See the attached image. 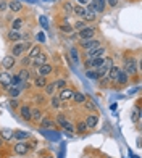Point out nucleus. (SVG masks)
<instances>
[{"mask_svg": "<svg viewBox=\"0 0 142 158\" xmlns=\"http://www.w3.org/2000/svg\"><path fill=\"white\" fill-rule=\"evenodd\" d=\"M137 69H139V63H136V60H134V58H127L124 61L123 71H124L127 76H136L137 74Z\"/></svg>", "mask_w": 142, "mask_h": 158, "instance_id": "nucleus-1", "label": "nucleus"}, {"mask_svg": "<svg viewBox=\"0 0 142 158\" xmlns=\"http://www.w3.org/2000/svg\"><path fill=\"white\" fill-rule=\"evenodd\" d=\"M29 143H27V140H18L15 143V147H13V150H15V153L23 156V155H27V152H29Z\"/></svg>", "mask_w": 142, "mask_h": 158, "instance_id": "nucleus-2", "label": "nucleus"}, {"mask_svg": "<svg viewBox=\"0 0 142 158\" xmlns=\"http://www.w3.org/2000/svg\"><path fill=\"white\" fill-rule=\"evenodd\" d=\"M29 47H31V44H21V42H16V44H13V47H11V53H13L11 56H15V58L16 56H21Z\"/></svg>", "mask_w": 142, "mask_h": 158, "instance_id": "nucleus-3", "label": "nucleus"}, {"mask_svg": "<svg viewBox=\"0 0 142 158\" xmlns=\"http://www.w3.org/2000/svg\"><path fill=\"white\" fill-rule=\"evenodd\" d=\"M79 47L84 48V50H92V48H97L100 47V40L98 39H86V40H81L79 42Z\"/></svg>", "mask_w": 142, "mask_h": 158, "instance_id": "nucleus-4", "label": "nucleus"}, {"mask_svg": "<svg viewBox=\"0 0 142 158\" xmlns=\"http://www.w3.org/2000/svg\"><path fill=\"white\" fill-rule=\"evenodd\" d=\"M73 92H74L73 87H63V89L58 90V98L61 100L63 103H65V102H69L71 97H73Z\"/></svg>", "mask_w": 142, "mask_h": 158, "instance_id": "nucleus-5", "label": "nucleus"}, {"mask_svg": "<svg viewBox=\"0 0 142 158\" xmlns=\"http://www.w3.org/2000/svg\"><path fill=\"white\" fill-rule=\"evenodd\" d=\"M106 53V48L105 47H97V48H92V50H87V58L89 60H94V58H98V56H105Z\"/></svg>", "mask_w": 142, "mask_h": 158, "instance_id": "nucleus-6", "label": "nucleus"}, {"mask_svg": "<svg viewBox=\"0 0 142 158\" xmlns=\"http://www.w3.org/2000/svg\"><path fill=\"white\" fill-rule=\"evenodd\" d=\"M84 123H86L87 129H94L98 123V114L97 113H89L86 116V119H84Z\"/></svg>", "mask_w": 142, "mask_h": 158, "instance_id": "nucleus-7", "label": "nucleus"}, {"mask_svg": "<svg viewBox=\"0 0 142 158\" xmlns=\"http://www.w3.org/2000/svg\"><path fill=\"white\" fill-rule=\"evenodd\" d=\"M79 34V39L81 40H86V39H94V35H95V27H84V29L81 32H77Z\"/></svg>", "mask_w": 142, "mask_h": 158, "instance_id": "nucleus-8", "label": "nucleus"}, {"mask_svg": "<svg viewBox=\"0 0 142 158\" xmlns=\"http://www.w3.org/2000/svg\"><path fill=\"white\" fill-rule=\"evenodd\" d=\"M53 71V66L50 63H45V64H40V66H37V76H48Z\"/></svg>", "mask_w": 142, "mask_h": 158, "instance_id": "nucleus-9", "label": "nucleus"}, {"mask_svg": "<svg viewBox=\"0 0 142 158\" xmlns=\"http://www.w3.org/2000/svg\"><path fill=\"white\" fill-rule=\"evenodd\" d=\"M6 39H8L10 42H13V44H16V42H19L21 39H23V34H21L19 31L10 29V31H8V34H6Z\"/></svg>", "mask_w": 142, "mask_h": 158, "instance_id": "nucleus-10", "label": "nucleus"}, {"mask_svg": "<svg viewBox=\"0 0 142 158\" xmlns=\"http://www.w3.org/2000/svg\"><path fill=\"white\" fill-rule=\"evenodd\" d=\"M113 82H115L116 85H124V84H127V82H129V76H127V74L124 73L123 69H119V73H118L116 79H115Z\"/></svg>", "mask_w": 142, "mask_h": 158, "instance_id": "nucleus-11", "label": "nucleus"}, {"mask_svg": "<svg viewBox=\"0 0 142 158\" xmlns=\"http://www.w3.org/2000/svg\"><path fill=\"white\" fill-rule=\"evenodd\" d=\"M19 116L24 121H31V106L29 105H21L19 106Z\"/></svg>", "mask_w": 142, "mask_h": 158, "instance_id": "nucleus-12", "label": "nucleus"}, {"mask_svg": "<svg viewBox=\"0 0 142 158\" xmlns=\"http://www.w3.org/2000/svg\"><path fill=\"white\" fill-rule=\"evenodd\" d=\"M11 84V74L8 71H3V73H0V85H3V87H8Z\"/></svg>", "mask_w": 142, "mask_h": 158, "instance_id": "nucleus-13", "label": "nucleus"}, {"mask_svg": "<svg viewBox=\"0 0 142 158\" xmlns=\"http://www.w3.org/2000/svg\"><path fill=\"white\" fill-rule=\"evenodd\" d=\"M32 63H34L36 68L40 66V64H45V63H47V55H45L44 52H40L39 55H36L34 58H32Z\"/></svg>", "mask_w": 142, "mask_h": 158, "instance_id": "nucleus-14", "label": "nucleus"}, {"mask_svg": "<svg viewBox=\"0 0 142 158\" xmlns=\"http://www.w3.org/2000/svg\"><path fill=\"white\" fill-rule=\"evenodd\" d=\"M90 3L94 5L97 15H98V13H103V11H105V6H106V2H105V0H90Z\"/></svg>", "mask_w": 142, "mask_h": 158, "instance_id": "nucleus-15", "label": "nucleus"}, {"mask_svg": "<svg viewBox=\"0 0 142 158\" xmlns=\"http://www.w3.org/2000/svg\"><path fill=\"white\" fill-rule=\"evenodd\" d=\"M2 66H3L5 69H11L13 66H15V56H11V55L3 56V60H2Z\"/></svg>", "mask_w": 142, "mask_h": 158, "instance_id": "nucleus-16", "label": "nucleus"}, {"mask_svg": "<svg viewBox=\"0 0 142 158\" xmlns=\"http://www.w3.org/2000/svg\"><path fill=\"white\" fill-rule=\"evenodd\" d=\"M42 118H44V113L40 111V108H31V121L40 123Z\"/></svg>", "mask_w": 142, "mask_h": 158, "instance_id": "nucleus-17", "label": "nucleus"}, {"mask_svg": "<svg viewBox=\"0 0 142 158\" xmlns=\"http://www.w3.org/2000/svg\"><path fill=\"white\" fill-rule=\"evenodd\" d=\"M71 100H73L74 103H84L87 100V97L82 94V92H77V90H74L73 92V97H71Z\"/></svg>", "mask_w": 142, "mask_h": 158, "instance_id": "nucleus-18", "label": "nucleus"}, {"mask_svg": "<svg viewBox=\"0 0 142 158\" xmlns=\"http://www.w3.org/2000/svg\"><path fill=\"white\" fill-rule=\"evenodd\" d=\"M8 8L13 11V13H18L23 10V3L18 2V0H11V2H8Z\"/></svg>", "mask_w": 142, "mask_h": 158, "instance_id": "nucleus-19", "label": "nucleus"}, {"mask_svg": "<svg viewBox=\"0 0 142 158\" xmlns=\"http://www.w3.org/2000/svg\"><path fill=\"white\" fill-rule=\"evenodd\" d=\"M29 132L27 131H13V139H16V140H26V139H29Z\"/></svg>", "mask_w": 142, "mask_h": 158, "instance_id": "nucleus-20", "label": "nucleus"}, {"mask_svg": "<svg viewBox=\"0 0 142 158\" xmlns=\"http://www.w3.org/2000/svg\"><path fill=\"white\" fill-rule=\"evenodd\" d=\"M8 90V95H10V98H18L19 97V94H21V89L19 87H15V85H8V87H6Z\"/></svg>", "mask_w": 142, "mask_h": 158, "instance_id": "nucleus-21", "label": "nucleus"}, {"mask_svg": "<svg viewBox=\"0 0 142 158\" xmlns=\"http://www.w3.org/2000/svg\"><path fill=\"white\" fill-rule=\"evenodd\" d=\"M45 84H47L45 76H37V77L34 79V87H37V89H44Z\"/></svg>", "mask_w": 142, "mask_h": 158, "instance_id": "nucleus-22", "label": "nucleus"}, {"mask_svg": "<svg viewBox=\"0 0 142 158\" xmlns=\"http://www.w3.org/2000/svg\"><path fill=\"white\" fill-rule=\"evenodd\" d=\"M44 92H45V95H48V97H53V94L56 92L55 84H53V82H47V84H45V87H44Z\"/></svg>", "mask_w": 142, "mask_h": 158, "instance_id": "nucleus-23", "label": "nucleus"}, {"mask_svg": "<svg viewBox=\"0 0 142 158\" xmlns=\"http://www.w3.org/2000/svg\"><path fill=\"white\" fill-rule=\"evenodd\" d=\"M0 137H2L3 140H11L13 139V131L8 129V127H5V129L0 131Z\"/></svg>", "mask_w": 142, "mask_h": 158, "instance_id": "nucleus-24", "label": "nucleus"}, {"mask_svg": "<svg viewBox=\"0 0 142 158\" xmlns=\"http://www.w3.org/2000/svg\"><path fill=\"white\" fill-rule=\"evenodd\" d=\"M42 127H53L55 126V123H53V119L50 118V116H44L40 119V123H39Z\"/></svg>", "mask_w": 142, "mask_h": 158, "instance_id": "nucleus-25", "label": "nucleus"}, {"mask_svg": "<svg viewBox=\"0 0 142 158\" xmlns=\"http://www.w3.org/2000/svg\"><path fill=\"white\" fill-rule=\"evenodd\" d=\"M18 77L21 79V82H26L27 79H31V73H29V69H26V68H23L18 73Z\"/></svg>", "mask_w": 142, "mask_h": 158, "instance_id": "nucleus-26", "label": "nucleus"}, {"mask_svg": "<svg viewBox=\"0 0 142 158\" xmlns=\"http://www.w3.org/2000/svg\"><path fill=\"white\" fill-rule=\"evenodd\" d=\"M40 53V45H32L31 48H29V52H27V58H34L36 55H39Z\"/></svg>", "mask_w": 142, "mask_h": 158, "instance_id": "nucleus-27", "label": "nucleus"}, {"mask_svg": "<svg viewBox=\"0 0 142 158\" xmlns=\"http://www.w3.org/2000/svg\"><path fill=\"white\" fill-rule=\"evenodd\" d=\"M139 119H140V108H139V106H136V108L132 110V113H131V121L137 124Z\"/></svg>", "mask_w": 142, "mask_h": 158, "instance_id": "nucleus-28", "label": "nucleus"}, {"mask_svg": "<svg viewBox=\"0 0 142 158\" xmlns=\"http://www.w3.org/2000/svg\"><path fill=\"white\" fill-rule=\"evenodd\" d=\"M73 13L76 16H84V13H86V6H82V5H76V6H73Z\"/></svg>", "mask_w": 142, "mask_h": 158, "instance_id": "nucleus-29", "label": "nucleus"}, {"mask_svg": "<svg viewBox=\"0 0 142 158\" xmlns=\"http://www.w3.org/2000/svg\"><path fill=\"white\" fill-rule=\"evenodd\" d=\"M61 100L58 98V97H52L50 98V108H53V110H58L60 108V106H61Z\"/></svg>", "mask_w": 142, "mask_h": 158, "instance_id": "nucleus-30", "label": "nucleus"}, {"mask_svg": "<svg viewBox=\"0 0 142 158\" xmlns=\"http://www.w3.org/2000/svg\"><path fill=\"white\" fill-rule=\"evenodd\" d=\"M23 23H24V19H23V18H16V19H13V23H11V29L19 31V29H21V26H23Z\"/></svg>", "mask_w": 142, "mask_h": 158, "instance_id": "nucleus-31", "label": "nucleus"}, {"mask_svg": "<svg viewBox=\"0 0 142 158\" xmlns=\"http://www.w3.org/2000/svg\"><path fill=\"white\" fill-rule=\"evenodd\" d=\"M86 131H87V126H86L84 121H79V123L76 124V127H74V132H79V134H84Z\"/></svg>", "mask_w": 142, "mask_h": 158, "instance_id": "nucleus-32", "label": "nucleus"}, {"mask_svg": "<svg viewBox=\"0 0 142 158\" xmlns=\"http://www.w3.org/2000/svg\"><path fill=\"white\" fill-rule=\"evenodd\" d=\"M53 84H55L56 90H60V89H63V87H66V79H65V77H58L56 81H53Z\"/></svg>", "mask_w": 142, "mask_h": 158, "instance_id": "nucleus-33", "label": "nucleus"}, {"mask_svg": "<svg viewBox=\"0 0 142 158\" xmlns=\"http://www.w3.org/2000/svg\"><path fill=\"white\" fill-rule=\"evenodd\" d=\"M84 27H87L86 21H82V19L79 21V19H77L76 23H74V26H73V29H74V31H77V32H81V31L84 29Z\"/></svg>", "mask_w": 142, "mask_h": 158, "instance_id": "nucleus-34", "label": "nucleus"}, {"mask_svg": "<svg viewBox=\"0 0 142 158\" xmlns=\"http://www.w3.org/2000/svg\"><path fill=\"white\" fill-rule=\"evenodd\" d=\"M58 27H60L61 32H66V34H71V32H73V26H69L68 21H66V23H61Z\"/></svg>", "mask_w": 142, "mask_h": 158, "instance_id": "nucleus-35", "label": "nucleus"}, {"mask_svg": "<svg viewBox=\"0 0 142 158\" xmlns=\"http://www.w3.org/2000/svg\"><path fill=\"white\" fill-rule=\"evenodd\" d=\"M110 82H111V79H110L108 76H103V77L98 79V84H100V87H108Z\"/></svg>", "mask_w": 142, "mask_h": 158, "instance_id": "nucleus-36", "label": "nucleus"}, {"mask_svg": "<svg viewBox=\"0 0 142 158\" xmlns=\"http://www.w3.org/2000/svg\"><path fill=\"white\" fill-rule=\"evenodd\" d=\"M84 106H86V110H87V111H94V110L97 108L95 102H92V100H86V102H84Z\"/></svg>", "mask_w": 142, "mask_h": 158, "instance_id": "nucleus-37", "label": "nucleus"}, {"mask_svg": "<svg viewBox=\"0 0 142 158\" xmlns=\"http://www.w3.org/2000/svg\"><path fill=\"white\" fill-rule=\"evenodd\" d=\"M103 58H105V56H98V58L90 60V61H92V68H94V69H97V68H98V66H100V64L103 63Z\"/></svg>", "mask_w": 142, "mask_h": 158, "instance_id": "nucleus-38", "label": "nucleus"}, {"mask_svg": "<svg viewBox=\"0 0 142 158\" xmlns=\"http://www.w3.org/2000/svg\"><path fill=\"white\" fill-rule=\"evenodd\" d=\"M69 55H71V58H73V61H74V63L79 61V55H77V50H76L74 47L69 50Z\"/></svg>", "mask_w": 142, "mask_h": 158, "instance_id": "nucleus-39", "label": "nucleus"}, {"mask_svg": "<svg viewBox=\"0 0 142 158\" xmlns=\"http://www.w3.org/2000/svg\"><path fill=\"white\" fill-rule=\"evenodd\" d=\"M66 121H68V119H66V116H65V114H58V116H56V123H58L61 127L66 124Z\"/></svg>", "mask_w": 142, "mask_h": 158, "instance_id": "nucleus-40", "label": "nucleus"}, {"mask_svg": "<svg viewBox=\"0 0 142 158\" xmlns=\"http://www.w3.org/2000/svg\"><path fill=\"white\" fill-rule=\"evenodd\" d=\"M86 76H87L89 79H98V74H97V71H95V69H94V71L87 69V71H86Z\"/></svg>", "mask_w": 142, "mask_h": 158, "instance_id": "nucleus-41", "label": "nucleus"}, {"mask_svg": "<svg viewBox=\"0 0 142 158\" xmlns=\"http://www.w3.org/2000/svg\"><path fill=\"white\" fill-rule=\"evenodd\" d=\"M19 100L18 98H10V106H11V108H19Z\"/></svg>", "mask_w": 142, "mask_h": 158, "instance_id": "nucleus-42", "label": "nucleus"}, {"mask_svg": "<svg viewBox=\"0 0 142 158\" xmlns=\"http://www.w3.org/2000/svg\"><path fill=\"white\" fill-rule=\"evenodd\" d=\"M63 129H65V131H68V132H74V126L69 123V121H66V124L63 126Z\"/></svg>", "mask_w": 142, "mask_h": 158, "instance_id": "nucleus-43", "label": "nucleus"}, {"mask_svg": "<svg viewBox=\"0 0 142 158\" xmlns=\"http://www.w3.org/2000/svg\"><path fill=\"white\" fill-rule=\"evenodd\" d=\"M63 10H65L66 11V15H68V11H73V6H71V3H65V5H63Z\"/></svg>", "mask_w": 142, "mask_h": 158, "instance_id": "nucleus-44", "label": "nucleus"}, {"mask_svg": "<svg viewBox=\"0 0 142 158\" xmlns=\"http://www.w3.org/2000/svg\"><path fill=\"white\" fill-rule=\"evenodd\" d=\"M36 39H37V42H40V44H44V42H45V35L44 34H37V37H36Z\"/></svg>", "mask_w": 142, "mask_h": 158, "instance_id": "nucleus-45", "label": "nucleus"}, {"mask_svg": "<svg viewBox=\"0 0 142 158\" xmlns=\"http://www.w3.org/2000/svg\"><path fill=\"white\" fill-rule=\"evenodd\" d=\"M105 2L108 6H116L118 5V0H105Z\"/></svg>", "mask_w": 142, "mask_h": 158, "instance_id": "nucleus-46", "label": "nucleus"}, {"mask_svg": "<svg viewBox=\"0 0 142 158\" xmlns=\"http://www.w3.org/2000/svg\"><path fill=\"white\" fill-rule=\"evenodd\" d=\"M8 8V2H0V11H3Z\"/></svg>", "mask_w": 142, "mask_h": 158, "instance_id": "nucleus-47", "label": "nucleus"}, {"mask_svg": "<svg viewBox=\"0 0 142 158\" xmlns=\"http://www.w3.org/2000/svg\"><path fill=\"white\" fill-rule=\"evenodd\" d=\"M76 2H77V5H82V6H86V5L90 2V0H76Z\"/></svg>", "mask_w": 142, "mask_h": 158, "instance_id": "nucleus-48", "label": "nucleus"}, {"mask_svg": "<svg viewBox=\"0 0 142 158\" xmlns=\"http://www.w3.org/2000/svg\"><path fill=\"white\" fill-rule=\"evenodd\" d=\"M36 102H37V103H42V102H44V97H42V95H36Z\"/></svg>", "mask_w": 142, "mask_h": 158, "instance_id": "nucleus-49", "label": "nucleus"}, {"mask_svg": "<svg viewBox=\"0 0 142 158\" xmlns=\"http://www.w3.org/2000/svg\"><path fill=\"white\" fill-rule=\"evenodd\" d=\"M90 66H92V61H90V60H89V58H87V60H86V68H87V69H89V68H90Z\"/></svg>", "mask_w": 142, "mask_h": 158, "instance_id": "nucleus-50", "label": "nucleus"}, {"mask_svg": "<svg viewBox=\"0 0 142 158\" xmlns=\"http://www.w3.org/2000/svg\"><path fill=\"white\" fill-rule=\"evenodd\" d=\"M3 142H5V140H3L2 137H0V148H2V147H3Z\"/></svg>", "mask_w": 142, "mask_h": 158, "instance_id": "nucleus-51", "label": "nucleus"}, {"mask_svg": "<svg viewBox=\"0 0 142 158\" xmlns=\"http://www.w3.org/2000/svg\"><path fill=\"white\" fill-rule=\"evenodd\" d=\"M108 158H113V156H108Z\"/></svg>", "mask_w": 142, "mask_h": 158, "instance_id": "nucleus-52", "label": "nucleus"}]
</instances>
